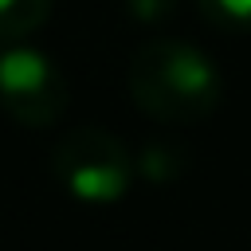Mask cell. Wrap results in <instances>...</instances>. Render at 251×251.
<instances>
[{
	"mask_svg": "<svg viewBox=\"0 0 251 251\" xmlns=\"http://www.w3.org/2000/svg\"><path fill=\"white\" fill-rule=\"evenodd\" d=\"M59 176L82 200H118L129 184V165L106 133H75L59 145Z\"/></svg>",
	"mask_w": 251,
	"mask_h": 251,
	"instance_id": "6da1fadb",
	"label": "cell"
},
{
	"mask_svg": "<svg viewBox=\"0 0 251 251\" xmlns=\"http://www.w3.org/2000/svg\"><path fill=\"white\" fill-rule=\"evenodd\" d=\"M153 94H141V102L161 118H188L208 110L216 75L196 51H173L157 63V75L149 78Z\"/></svg>",
	"mask_w": 251,
	"mask_h": 251,
	"instance_id": "7a4b0ae2",
	"label": "cell"
},
{
	"mask_svg": "<svg viewBox=\"0 0 251 251\" xmlns=\"http://www.w3.org/2000/svg\"><path fill=\"white\" fill-rule=\"evenodd\" d=\"M47 78H51V75H47L43 59L31 55V51H12V55L0 59V90H4L12 102H16V98H35Z\"/></svg>",
	"mask_w": 251,
	"mask_h": 251,
	"instance_id": "3957f363",
	"label": "cell"
},
{
	"mask_svg": "<svg viewBox=\"0 0 251 251\" xmlns=\"http://www.w3.org/2000/svg\"><path fill=\"white\" fill-rule=\"evenodd\" d=\"M231 16H251V0H220Z\"/></svg>",
	"mask_w": 251,
	"mask_h": 251,
	"instance_id": "277c9868",
	"label": "cell"
},
{
	"mask_svg": "<svg viewBox=\"0 0 251 251\" xmlns=\"http://www.w3.org/2000/svg\"><path fill=\"white\" fill-rule=\"evenodd\" d=\"M8 4H12V0H0V12H4V8H8Z\"/></svg>",
	"mask_w": 251,
	"mask_h": 251,
	"instance_id": "5b68a950",
	"label": "cell"
}]
</instances>
